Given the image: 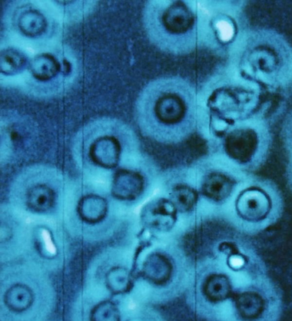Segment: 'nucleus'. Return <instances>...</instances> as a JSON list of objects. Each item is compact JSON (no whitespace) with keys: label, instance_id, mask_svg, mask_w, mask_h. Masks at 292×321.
Returning <instances> with one entry per match:
<instances>
[{"label":"nucleus","instance_id":"obj_9","mask_svg":"<svg viewBox=\"0 0 292 321\" xmlns=\"http://www.w3.org/2000/svg\"><path fill=\"white\" fill-rule=\"evenodd\" d=\"M55 202L52 189L45 185L35 186L27 193V204L35 212H45L52 208Z\"/></svg>","mask_w":292,"mask_h":321},{"label":"nucleus","instance_id":"obj_2","mask_svg":"<svg viewBox=\"0 0 292 321\" xmlns=\"http://www.w3.org/2000/svg\"><path fill=\"white\" fill-rule=\"evenodd\" d=\"M229 163L234 168L251 173L265 163L270 152L272 136L270 124L256 119L241 121L228 137Z\"/></svg>","mask_w":292,"mask_h":321},{"label":"nucleus","instance_id":"obj_16","mask_svg":"<svg viewBox=\"0 0 292 321\" xmlns=\"http://www.w3.org/2000/svg\"><path fill=\"white\" fill-rule=\"evenodd\" d=\"M174 197L177 207L180 209L184 210V211L190 209L194 204L196 200L194 194L190 192H180L178 195L176 194Z\"/></svg>","mask_w":292,"mask_h":321},{"label":"nucleus","instance_id":"obj_7","mask_svg":"<svg viewBox=\"0 0 292 321\" xmlns=\"http://www.w3.org/2000/svg\"><path fill=\"white\" fill-rule=\"evenodd\" d=\"M78 212L81 219L86 223H97L103 220L107 213V202L100 196H86L79 203Z\"/></svg>","mask_w":292,"mask_h":321},{"label":"nucleus","instance_id":"obj_10","mask_svg":"<svg viewBox=\"0 0 292 321\" xmlns=\"http://www.w3.org/2000/svg\"><path fill=\"white\" fill-rule=\"evenodd\" d=\"M156 112L163 121L176 122L183 116V102L178 97L174 95H168L161 98L157 103Z\"/></svg>","mask_w":292,"mask_h":321},{"label":"nucleus","instance_id":"obj_12","mask_svg":"<svg viewBox=\"0 0 292 321\" xmlns=\"http://www.w3.org/2000/svg\"><path fill=\"white\" fill-rule=\"evenodd\" d=\"M106 283L110 291L115 295L128 292L132 286L130 273L122 267L110 269L106 276Z\"/></svg>","mask_w":292,"mask_h":321},{"label":"nucleus","instance_id":"obj_3","mask_svg":"<svg viewBox=\"0 0 292 321\" xmlns=\"http://www.w3.org/2000/svg\"><path fill=\"white\" fill-rule=\"evenodd\" d=\"M235 205L244 221L254 227L267 225L281 213V193L273 181L250 174L241 185Z\"/></svg>","mask_w":292,"mask_h":321},{"label":"nucleus","instance_id":"obj_13","mask_svg":"<svg viewBox=\"0 0 292 321\" xmlns=\"http://www.w3.org/2000/svg\"><path fill=\"white\" fill-rule=\"evenodd\" d=\"M156 207L149 223L152 227L161 231L171 229L175 221L174 206L167 201H160Z\"/></svg>","mask_w":292,"mask_h":321},{"label":"nucleus","instance_id":"obj_4","mask_svg":"<svg viewBox=\"0 0 292 321\" xmlns=\"http://www.w3.org/2000/svg\"><path fill=\"white\" fill-rule=\"evenodd\" d=\"M90 153L91 158L96 164L106 168H113L119 159V144L114 138H101L91 146Z\"/></svg>","mask_w":292,"mask_h":321},{"label":"nucleus","instance_id":"obj_8","mask_svg":"<svg viewBox=\"0 0 292 321\" xmlns=\"http://www.w3.org/2000/svg\"><path fill=\"white\" fill-rule=\"evenodd\" d=\"M34 300L32 291L25 285L16 284L10 288L4 296L5 303L10 310L22 312L31 307Z\"/></svg>","mask_w":292,"mask_h":321},{"label":"nucleus","instance_id":"obj_6","mask_svg":"<svg viewBox=\"0 0 292 321\" xmlns=\"http://www.w3.org/2000/svg\"><path fill=\"white\" fill-rule=\"evenodd\" d=\"M172 264L166 257L153 253L146 259L143 266L145 278L157 285L167 283L172 275Z\"/></svg>","mask_w":292,"mask_h":321},{"label":"nucleus","instance_id":"obj_15","mask_svg":"<svg viewBox=\"0 0 292 321\" xmlns=\"http://www.w3.org/2000/svg\"><path fill=\"white\" fill-rule=\"evenodd\" d=\"M281 136L284 148L292 158V110L287 115L283 122Z\"/></svg>","mask_w":292,"mask_h":321},{"label":"nucleus","instance_id":"obj_11","mask_svg":"<svg viewBox=\"0 0 292 321\" xmlns=\"http://www.w3.org/2000/svg\"><path fill=\"white\" fill-rule=\"evenodd\" d=\"M230 284L226 276L214 275L208 277L204 287L205 295L212 302L226 299L230 294Z\"/></svg>","mask_w":292,"mask_h":321},{"label":"nucleus","instance_id":"obj_5","mask_svg":"<svg viewBox=\"0 0 292 321\" xmlns=\"http://www.w3.org/2000/svg\"><path fill=\"white\" fill-rule=\"evenodd\" d=\"M163 22L166 29L172 33H183L193 25L194 17L191 10L183 3L177 2L165 11Z\"/></svg>","mask_w":292,"mask_h":321},{"label":"nucleus","instance_id":"obj_17","mask_svg":"<svg viewBox=\"0 0 292 321\" xmlns=\"http://www.w3.org/2000/svg\"><path fill=\"white\" fill-rule=\"evenodd\" d=\"M287 183L292 191V158H290L286 169Z\"/></svg>","mask_w":292,"mask_h":321},{"label":"nucleus","instance_id":"obj_18","mask_svg":"<svg viewBox=\"0 0 292 321\" xmlns=\"http://www.w3.org/2000/svg\"><path fill=\"white\" fill-rule=\"evenodd\" d=\"M230 263L231 266L235 268H239L243 265V261L238 256H232L230 260Z\"/></svg>","mask_w":292,"mask_h":321},{"label":"nucleus","instance_id":"obj_14","mask_svg":"<svg viewBox=\"0 0 292 321\" xmlns=\"http://www.w3.org/2000/svg\"><path fill=\"white\" fill-rule=\"evenodd\" d=\"M120 319L119 311L116 305L110 301L98 304L91 313V320L93 321H118Z\"/></svg>","mask_w":292,"mask_h":321},{"label":"nucleus","instance_id":"obj_1","mask_svg":"<svg viewBox=\"0 0 292 321\" xmlns=\"http://www.w3.org/2000/svg\"><path fill=\"white\" fill-rule=\"evenodd\" d=\"M243 69L271 92L292 83V46L273 29L254 28L246 34Z\"/></svg>","mask_w":292,"mask_h":321}]
</instances>
